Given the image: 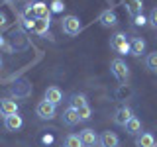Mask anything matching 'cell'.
<instances>
[{
	"instance_id": "6da1fadb",
	"label": "cell",
	"mask_w": 157,
	"mask_h": 147,
	"mask_svg": "<svg viewBox=\"0 0 157 147\" xmlns=\"http://www.w3.org/2000/svg\"><path fill=\"white\" fill-rule=\"evenodd\" d=\"M61 29H63L65 36L75 37V36L81 33L82 24H81V20H78L77 16H65V18H63V22H61Z\"/></svg>"
},
{
	"instance_id": "7a4b0ae2",
	"label": "cell",
	"mask_w": 157,
	"mask_h": 147,
	"mask_svg": "<svg viewBox=\"0 0 157 147\" xmlns=\"http://www.w3.org/2000/svg\"><path fill=\"white\" fill-rule=\"evenodd\" d=\"M110 71L120 82H128V78H130V67H128L126 61L120 59V57H116L114 61L110 63Z\"/></svg>"
},
{
	"instance_id": "3957f363",
	"label": "cell",
	"mask_w": 157,
	"mask_h": 147,
	"mask_svg": "<svg viewBox=\"0 0 157 147\" xmlns=\"http://www.w3.org/2000/svg\"><path fill=\"white\" fill-rule=\"evenodd\" d=\"M110 47L114 49L118 55H128V53H130V41H128L126 33H122V32L114 33L112 39H110Z\"/></svg>"
},
{
	"instance_id": "277c9868",
	"label": "cell",
	"mask_w": 157,
	"mask_h": 147,
	"mask_svg": "<svg viewBox=\"0 0 157 147\" xmlns=\"http://www.w3.org/2000/svg\"><path fill=\"white\" fill-rule=\"evenodd\" d=\"M36 114H37V118H41V120H53V118H55V104H51V102H47V100H41L36 106Z\"/></svg>"
},
{
	"instance_id": "5b68a950",
	"label": "cell",
	"mask_w": 157,
	"mask_h": 147,
	"mask_svg": "<svg viewBox=\"0 0 157 147\" xmlns=\"http://www.w3.org/2000/svg\"><path fill=\"white\" fill-rule=\"evenodd\" d=\"M49 28H51V20L49 18H36V22H33V33L53 39V36L49 33Z\"/></svg>"
},
{
	"instance_id": "8992f818",
	"label": "cell",
	"mask_w": 157,
	"mask_h": 147,
	"mask_svg": "<svg viewBox=\"0 0 157 147\" xmlns=\"http://www.w3.org/2000/svg\"><path fill=\"white\" fill-rule=\"evenodd\" d=\"M132 118H134V110H132L130 106H122L114 112V124L116 126H126Z\"/></svg>"
},
{
	"instance_id": "52a82bcc",
	"label": "cell",
	"mask_w": 157,
	"mask_h": 147,
	"mask_svg": "<svg viewBox=\"0 0 157 147\" xmlns=\"http://www.w3.org/2000/svg\"><path fill=\"white\" fill-rule=\"evenodd\" d=\"M98 145L100 147H120V137L114 131H102L98 135Z\"/></svg>"
},
{
	"instance_id": "ba28073f",
	"label": "cell",
	"mask_w": 157,
	"mask_h": 147,
	"mask_svg": "<svg viewBox=\"0 0 157 147\" xmlns=\"http://www.w3.org/2000/svg\"><path fill=\"white\" fill-rule=\"evenodd\" d=\"M98 22H100L102 28H116L118 26V14L114 10H104V12L98 16Z\"/></svg>"
},
{
	"instance_id": "9c48e42d",
	"label": "cell",
	"mask_w": 157,
	"mask_h": 147,
	"mask_svg": "<svg viewBox=\"0 0 157 147\" xmlns=\"http://www.w3.org/2000/svg\"><path fill=\"white\" fill-rule=\"evenodd\" d=\"M78 137H81V141H82V147H94V145H98V134L94 130H90V127L82 130L81 134H78Z\"/></svg>"
},
{
	"instance_id": "30bf717a",
	"label": "cell",
	"mask_w": 157,
	"mask_h": 147,
	"mask_svg": "<svg viewBox=\"0 0 157 147\" xmlns=\"http://www.w3.org/2000/svg\"><path fill=\"white\" fill-rule=\"evenodd\" d=\"M14 114H18L16 100H10V98L0 100V116H2V118H8V116H14Z\"/></svg>"
},
{
	"instance_id": "8fae6325",
	"label": "cell",
	"mask_w": 157,
	"mask_h": 147,
	"mask_svg": "<svg viewBox=\"0 0 157 147\" xmlns=\"http://www.w3.org/2000/svg\"><path fill=\"white\" fill-rule=\"evenodd\" d=\"M43 100H47V102H51V104H61L63 102V92H61V88L59 86H47V90H45V94H43Z\"/></svg>"
},
{
	"instance_id": "7c38bea8",
	"label": "cell",
	"mask_w": 157,
	"mask_h": 147,
	"mask_svg": "<svg viewBox=\"0 0 157 147\" xmlns=\"http://www.w3.org/2000/svg\"><path fill=\"white\" fill-rule=\"evenodd\" d=\"M122 2H124L128 14H130L132 18L137 16V14H144V2H141V0H122Z\"/></svg>"
},
{
	"instance_id": "4fadbf2b",
	"label": "cell",
	"mask_w": 157,
	"mask_h": 147,
	"mask_svg": "<svg viewBox=\"0 0 157 147\" xmlns=\"http://www.w3.org/2000/svg\"><path fill=\"white\" fill-rule=\"evenodd\" d=\"M22 126H24V120H22V116H18V114L4 118V127H6L8 131H18V130H22Z\"/></svg>"
},
{
	"instance_id": "5bb4252c",
	"label": "cell",
	"mask_w": 157,
	"mask_h": 147,
	"mask_svg": "<svg viewBox=\"0 0 157 147\" xmlns=\"http://www.w3.org/2000/svg\"><path fill=\"white\" fill-rule=\"evenodd\" d=\"M78 122H81V118H78V112L75 110V108H71V106H69L67 110L63 112V124L71 127V126H77Z\"/></svg>"
},
{
	"instance_id": "9a60e30c",
	"label": "cell",
	"mask_w": 157,
	"mask_h": 147,
	"mask_svg": "<svg viewBox=\"0 0 157 147\" xmlns=\"http://www.w3.org/2000/svg\"><path fill=\"white\" fill-rule=\"evenodd\" d=\"M144 53H145V41L141 37H134L130 41V55L140 57V55H144Z\"/></svg>"
},
{
	"instance_id": "2e32d148",
	"label": "cell",
	"mask_w": 157,
	"mask_h": 147,
	"mask_svg": "<svg viewBox=\"0 0 157 147\" xmlns=\"http://www.w3.org/2000/svg\"><path fill=\"white\" fill-rule=\"evenodd\" d=\"M155 145V137L153 134L141 131L140 135H136V147H153Z\"/></svg>"
},
{
	"instance_id": "e0dca14e",
	"label": "cell",
	"mask_w": 157,
	"mask_h": 147,
	"mask_svg": "<svg viewBox=\"0 0 157 147\" xmlns=\"http://www.w3.org/2000/svg\"><path fill=\"white\" fill-rule=\"evenodd\" d=\"M124 127H126V134H130V135H140V134H141V120L134 116Z\"/></svg>"
},
{
	"instance_id": "ac0fdd59",
	"label": "cell",
	"mask_w": 157,
	"mask_h": 147,
	"mask_svg": "<svg viewBox=\"0 0 157 147\" xmlns=\"http://www.w3.org/2000/svg\"><path fill=\"white\" fill-rule=\"evenodd\" d=\"M33 14H36V18H49L51 20V10L45 2H36L33 4Z\"/></svg>"
},
{
	"instance_id": "d6986e66",
	"label": "cell",
	"mask_w": 157,
	"mask_h": 147,
	"mask_svg": "<svg viewBox=\"0 0 157 147\" xmlns=\"http://www.w3.org/2000/svg\"><path fill=\"white\" fill-rule=\"evenodd\" d=\"M86 104H88V100H86L85 94H73L71 100H69V106L75 108V110H78L81 106H86Z\"/></svg>"
},
{
	"instance_id": "ffe728a7",
	"label": "cell",
	"mask_w": 157,
	"mask_h": 147,
	"mask_svg": "<svg viewBox=\"0 0 157 147\" xmlns=\"http://www.w3.org/2000/svg\"><path fill=\"white\" fill-rule=\"evenodd\" d=\"M65 147H82V141L77 134H69L65 137Z\"/></svg>"
},
{
	"instance_id": "44dd1931",
	"label": "cell",
	"mask_w": 157,
	"mask_h": 147,
	"mask_svg": "<svg viewBox=\"0 0 157 147\" xmlns=\"http://www.w3.org/2000/svg\"><path fill=\"white\" fill-rule=\"evenodd\" d=\"M78 118H81V122H86V120H90V118H92V108L90 106H81V108H78Z\"/></svg>"
},
{
	"instance_id": "7402d4cb",
	"label": "cell",
	"mask_w": 157,
	"mask_h": 147,
	"mask_svg": "<svg viewBox=\"0 0 157 147\" xmlns=\"http://www.w3.org/2000/svg\"><path fill=\"white\" fill-rule=\"evenodd\" d=\"M145 65L149 71H155L157 73V51L155 53H149V55L145 57Z\"/></svg>"
},
{
	"instance_id": "603a6c76",
	"label": "cell",
	"mask_w": 157,
	"mask_h": 147,
	"mask_svg": "<svg viewBox=\"0 0 157 147\" xmlns=\"http://www.w3.org/2000/svg\"><path fill=\"white\" fill-rule=\"evenodd\" d=\"M49 10H51V14H61L63 10H65V2H63V0H53V2L49 4Z\"/></svg>"
},
{
	"instance_id": "cb8c5ba5",
	"label": "cell",
	"mask_w": 157,
	"mask_h": 147,
	"mask_svg": "<svg viewBox=\"0 0 157 147\" xmlns=\"http://www.w3.org/2000/svg\"><path fill=\"white\" fill-rule=\"evenodd\" d=\"M132 20H134V26H137V28H144L147 24V18L144 16V14H137V16H134Z\"/></svg>"
},
{
	"instance_id": "d4e9b609",
	"label": "cell",
	"mask_w": 157,
	"mask_h": 147,
	"mask_svg": "<svg viewBox=\"0 0 157 147\" xmlns=\"http://www.w3.org/2000/svg\"><path fill=\"white\" fill-rule=\"evenodd\" d=\"M147 22H149V26L153 28V29H157V8H153L149 12V18H147Z\"/></svg>"
},
{
	"instance_id": "484cf974",
	"label": "cell",
	"mask_w": 157,
	"mask_h": 147,
	"mask_svg": "<svg viewBox=\"0 0 157 147\" xmlns=\"http://www.w3.org/2000/svg\"><path fill=\"white\" fill-rule=\"evenodd\" d=\"M6 26H8V16L4 12H0V29H4Z\"/></svg>"
},
{
	"instance_id": "4316f807",
	"label": "cell",
	"mask_w": 157,
	"mask_h": 147,
	"mask_svg": "<svg viewBox=\"0 0 157 147\" xmlns=\"http://www.w3.org/2000/svg\"><path fill=\"white\" fill-rule=\"evenodd\" d=\"M6 4H10V6H14V4H18V2H24V0H4Z\"/></svg>"
},
{
	"instance_id": "83f0119b",
	"label": "cell",
	"mask_w": 157,
	"mask_h": 147,
	"mask_svg": "<svg viewBox=\"0 0 157 147\" xmlns=\"http://www.w3.org/2000/svg\"><path fill=\"white\" fill-rule=\"evenodd\" d=\"M51 141H53L51 135H43V143H51Z\"/></svg>"
},
{
	"instance_id": "f1b7e54d",
	"label": "cell",
	"mask_w": 157,
	"mask_h": 147,
	"mask_svg": "<svg viewBox=\"0 0 157 147\" xmlns=\"http://www.w3.org/2000/svg\"><path fill=\"white\" fill-rule=\"evenodd\" d=\"M4 45H6V39H4V36L0 33V47H4Z\"/></svg>"
},
{
	"instance_id": "f546056e",
	"label": "cell",
	"mask_w": 157,
	"mask_h": 147,
	"mask_svg": "<svg viewBox=\"0 0 157 147\" xmlns=\"http://www.w3.org/2000/svg\"><path fill=\"white\" fill-rule=\"evenodd\" d=\"M2 65H4V63H2V57H0V69H2Z\"/></svg>"
},
{
	"instance_id": "4dcf8cb0",
	"label": "cell",
	"mask_w": 157,
	"mask_h": 147,
	"mask_svg": "<svg viewBox=\"0 0 157 147\" xmlns=\"http://www.w3.org/2000/svg\"><path fill=\"white\" fill-rule=\"evenodd\" d=\"M153 147H157V143H155V145H153Z\"/></svg>"
},
{
	"instance_id": "1f68e13d",
	"label": "cell",
	"mask_w": 157,
	"mask_h": 147,
	"mask_svg": "<svg viewBox=\"0 0 157 147\" xmlns=\"http://www.w3.org/2000/svg\"><path fill=\"white\" fill-rule=\"evenodd\" d=\"M63 147H65V145H63Z\"/></svg>"
}]
</instances>
